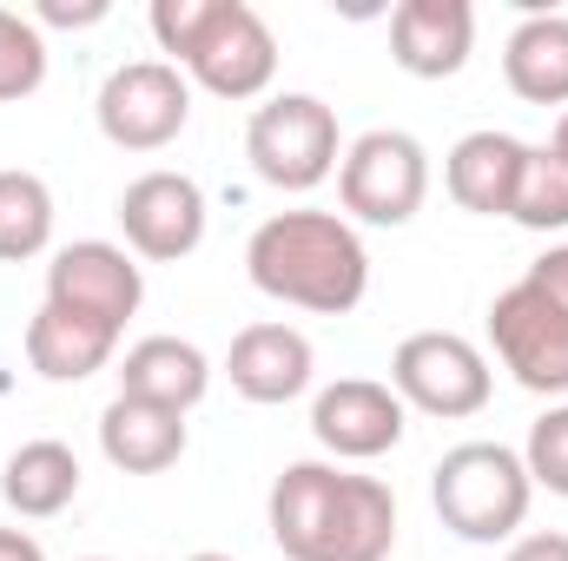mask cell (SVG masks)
I'll use <instances>...</instances> for the list:
<instances>
[{
  "label": "cell",
  "mask_w": 568,
  "mask_h": 561,
  "mask_svg": "<svg viewBox=\"0 0 568 561\" xmlns=\"http://www.w3.org/2000/svg\"><path fill=\"white\" fill-rule=\"evenodd\" d=\"M429 198V152L417 133L371 126L337 159V205L351 225H410Z\"/></svg>",
  "instance_id": "cell-5"
},
{
  "label": "cell",
  "mask_w": 568,
  "mask_h": 561,
  "mask_svg": "<svg viewBox=\"0 0 568 561\" xmlns=\"http://www.w3.org/2000/svg\"><path fill=\"white\" fill-rule=\"evenodd\" d=\"M529 278L542 284V290H549L556 304H568V245H549V252H542V258L529 265Z\"/></svg>",
  "instance_id": "cell-27"
},
{
  "label": "cell",
  "mask_w": 568,
  "mask_h": 561,
  "mask_svg": "<svg viewBox=\"0 0 568 561\" xmlns=\"http://www.w3.org/2000/svg\"><path fill=\"white\" fill-rule=\"evenodd\" d=\"M265 522L284 561H390L397 549L390 482L351 476L337 462H291L272 482Z\"/></svg>",
  "instance_id": "cell-1"
},
{
  "label": "cell",
  "mask_w": 568,
  "mask_h": 561,
  "mask_svg": "<svg viewBox=\"0 0 568 561\" xmlns=\"http://www.w3.org/2000/svg\"><path fill=\"white\" fill-rule=\"evenodd\" d=\"M185 561H232V555H212V549H205V555H185Z\"/></svg>",
  "instance_id": "cell-30"
},
{
  "label": "cell",
  "mask_w": 568,
  "mask_h": 561,
  "mask_svg": "<svg viewBox=\"0 0 568 561\" xmlns=\"http://www.w3.org/2000/svg\"><path fill=\"white\" fill-rule=\"evenodd\" d=\"M476 47V7L469 0H404L390 13V60L410 80H456Z\"/></svg>",
  "instance_id": "cell-14"
},
{
  "label": "cell",
  "mask_w": 568,
  "mask_h": 561,
  "mask_svg": "<svg viewBox=\"0 0 568 561\" xmlns=\"http://www.w3.org/2000/svg\"><path fill=\"white\" fill-rule=\"evenodd\" d=\"M225 377L245 404H291L317 377V350L297 324H245L225 350Z\"/></svg>",
  "instance_id": "cell-13"
},
{
  "label": "cell",
  "mask_w": 568,
  "mask_h": 561,
  "mask_svg": "<svg viewBox=\"0 0 568 561\" xmlns=\"http://www.w3.org/2000/svg\"><path fill=\"white\" fill-rule=\"evenodd\" d=\"M120 232H126V252L145 258V265L192 258L205 245V192H199V178L165 172V165L140 172L120 192Z\"/></svg>",
  "instance_id": "cell-11"
},
{
  "label": "cell",
  "mask_w": 568,
  "mask_h": 561,
  "mask_svg": "<svg viewBox=\"0 0 568 561\" xmlns=\"http://www.w3.org/2000/svg\"><path fill=\"white\" fill-rule=\"evenodd\" d=\"M503 80L529 106H568V13H529L509 33Z\"/></svg>",
  "instance_id": "cell-20"
},
{
  "label": "cell",
  "mask_w": 568,
  "mask_h": 561,
  "mask_svg": "<svg viewBox=\"0 0 568 561\" xmlns=\"http://www.w3.org/2000/svg\"><path fill=\"white\" fill-rule=\"evenodd\" d=\"M523 159H529V145L516 140V133L483 126V133H463V140L449 145L443 185H449V198H456L463 212H476V218H509Z\"/></svg>",
  "instance_id": "cell-15"
},
{
  "label": "cell",
  "mask_w": 568,
  "mask_h": 561,
  "mask_svg": "<svg viewBox=\"0 0 568 561\" xmlns=\"http://www.w3.org/2000/svg\"><path fill=\"white\" fill-rule=\"evenodd\" d=\"M53 245V192L40 172H0V265H27Z\"/></svg>",
  "instance_id": "cell-21"
},
{
  "label": "cell",
  "mask_w": 568,
  "mask_h": 561,
  "mask_svg": "<svg viewBox=\"0 0 568 561\" xmlns=\"http://www.w3.org/2000/svg\"><path fill=\"white\" fill-rule=\"evenodd\" d=\"M0 561H47V549L27 529H0Z\"/></svg>",
  "instance_id": "cell-28"
},
{
  "label": "cell",
  "mask_w": 568,
  "mask_h": 561,
  "mask_svg": "<svg viewBox=\"0 0 568 561\" xmlns=\"http://www.w3.org/2000/svg\"><path fill=\"white\" fill-rule=\"evenodd\" d=\"M429 502H436V522L456 542L489 549V542H509L529 522L536 482L523 469V449H509V442H456L429 469Z\"/></svg>",
  "instance_id": "cell-4"
},
{
  "label": "cell",
  "mask_w": 568,
  "mask_h": 561,
  "mask_svg": "<svg viewBox=\"0 0 568 561\" xmlns=\"http://www.w3.org/2000/svg\"><path fill=\"white\" fill-rule=\"evenodd\" d=\"M113 350H120V330H106L93 317H73L60 304H40L27 317V364L47 384H87L93 370L113 364Z\"/></svg>",
  "instance_id": "cell-16"
},
{
  "label": "cell",
  "mask_w": 568,
  "mask_h": 561,
  "mask_svg": "<svg viewBox=\"0 0 568 561\" xmlns=\"http://www.w3.org/2000/svg\"><path fill=\"white\" fill-rule=\"evenodd\" d=\"M212 390V364L199 344L185 337H140L120 364V397H145V404H165V410H199Z\"/></svg>",
  "instance_id": "cell-18"
},
{
  "label": "cell",
  "mask_w": 568,
  "mask_h": 561,
  "mask_svg": "<svg viewBox=\"0 0 568 561\" xmlns=\"http://www.w3.org/2000/svg\"><path fill=\"white\" fill-rule=\"evenodd\" d=\"M87 561H113V555H87Z\"/></svg>",
  "instance_id": "cell-31"
},
{
  "label": "cell",
  "mask_w": 568,
  "mask_h": 561,
  "mask_svg": "<svg viewBox=\"0 0 568 561\" xmlns=\"http://www.w3.org/2000/svg\"><path fill=\"white\" fill-rule=\"evenodd\" d=\"M410 429V410L390 384L377 377H337L311 397V436L337 456V462H371L390 456Z\"/></svg>",
  "instance_id": "cell-12"
},
{
  "label": "cell",
  "mask_w": 568,
  "mask_h": 561,
  "mask_svg": "<svg viewBox=\"0 0 568 561\" xmlns=\"http://www.w3.org/2000/svg\"><path fill=\"white\" fill-rule=\"evenodd\" d=\"M245 159L278 192H317L344 159L337 113L317 93H272L245 126Z\"/></svg>",
  "instance_id": "cell-6"
},
{
  "label": "cell",
  "mask_w": 568,
  "mask_h": 561,
  "mask_svg": "<svg viewBox=\"0 0 568 561\" xmlns=\"http://www.w3.org/2000/svg\"><path fill=\"white\" fill-rule=\"evenodd\" d=\"M145 20L159 53L219 100H258L278 80V33L252 0H152Z\"/></svg>",
  "instance_id": "cell-3"
},
{
  "label": "cell",
  "mask_w": 568,
  "mask_h": 561,
  "mask_svg": "<svg viewBox=\"0 0 568 561\" xmlns=\"http://www.w3.org/2000/svg\"><path fill=\"white\" fill-rule=\"evenodd\" d=\"M93 120H100L106 145H120V152H165L192 126V80L172 60H126L106 73Z\"/></svg>",
  "instance_id": "cell-9"
},
{
  "label": "cell",
  "mask_w": 568,
  "mask_h": 561,
  "mask_svg": "<svg viewBox=\"0 0 568 561\" xmlns=\"http://www.w3.org/2000/svg\"><path fill=\"white\" fill-rule=\"evenodd\" d=\"M40 86H47V33L27 13L0 7V106L33 100Z\"/></svg>",
  "instance_id": "cell-23"
},
{
  "label": "cell",
  "mask_w": 568,
  "mask_h": 561,
  "mask_svg": "<svg viewBox=\"0 0 568 561\" xmlns=\"http://www.w3.org/2000/svg\"><path fill=\"white\" fill-rule=\"evenodd\" d=\"M40 20H47V27H100V20H106V0H73V7H67V0H40L33 27H40Z\"/></svg>",
  "instance_id": "cell-25"
},
{
  "label": "cell",
  "mask_w": 568,
  "mask_h": 561,
  "mask_svg": "<svg viewBox=\"0 0 568 561\" xmlns=\"http://www.w3.org/2000/svg\"><path fill=\"white\" fill-rule=\"evenodd\" d=\"M47 304H60L73 317H93V324L126 337L133 310L145 304V272L140 258L126 245H113V238H73L47 265Z\"/></svg>",
  "instance_id": "cell-10"
},
{
  "label": "cell",
  "mask_w": 568,
  "mask_h": 561,
  "mask_svg": "<svg viewBox=\"0 0 568 561\" xmlns=\"http://www.w3.org/2000/svg\"><path fill=\"white\" fill-rule=\"evenodd\" d=\"M245 278L311 317H351L371 290V252L344 212H272L245 238Z\"/></svg>",
  "instance_id": "cell-2"
},
{
  "label": "cell",
  "mask_w": 568,
  "mask_h": 561,
  "mask_svg": "<svg viewBox=\"0 0 568 561\" xmlns=\"http://www.w3.org/2000/svg\"><path fill=\"white\" fill-rule=\"evenodd\" d=\"M100 449L126 476H165L185 456V417L145 397H113L100 410Z\"/></svg>",
  "instance_id": "cell-17"
},
{
  "label": "cell",
  "mask_w": 568,
  "mask_h": 561,
  "mask_svg": "<svg viewBox=\"0 0 568 561\" xmlns=\"http://www.w3.org/2000/svg\"><path fill=\"white\" fill-rule=\"evenodd\" d=\"M0 496H7L13 516L47 522V516H60V509L80 496V456H73L60 436H33V442H20V449L0 462Z\"/></svg>",
  "instance_id": "cell-19"
},
{
  "label": "cell",
  "mask_w": 568,
  "mask_h": 561,
  "mask_svg": "<svg viewBox=\"0 0 568 561\" xmlns=\"http://www.w3.org/2000/svg\"><path fill=\"white\" fill-rule=\"evenodd\" d=\"M390 390L404 397V410L463 422L489 404L496 377H489V357L469 337H456V330H410L390 350Z\"/></svg>",
  "instance_id": "cell-7"
},
{
  "label": "cell",
  "mask_w": 568,
  "mask_h": 561,
  "mask_svg": "<svg viewBox=\"0 0 568 561\" xmlns=\"http://www.w3.org/2000/svg\"><path fill=\"white\" fill-rule=\"evenodd\" d=\"M509 218L523 232H568V159L556 145H529Z\"/></svg>",
  "instance_id": "cell-22"
},
{
  "label": "cell",
  "mask_w": 568,
  "mask_h": 561,
  "mask_svg": "<svg viewBox=\"0 0 568 561\" xmlns=\"http://www.w3.org/2000/svg\"><path fill=\"white\" fill-rule=\"evenodd\" d=\"M503 561H568V536H562V529H536V536H516Z\"/></svg>",
  "instance_id": "cell-26"
},
{
  "label": "cell",
  "mask_w": 568,
  "mask_h": 561,
  "mask_svg": "<svg viewBox=\"0 0 568 561\" xmlns=\"http://www.w3.org/2000/svg\"><path fill=\"white\" fill-rule=\"evenodd\" d=\"M549 145H556V152H562V159H568V113H562V120H556V140H549Z\"/></svg>",
  "instance_id": "cell-29"
},
{
  "label": "cell",
  "mask_w": 568,
  "mask_h": 561,
  "mask_svg": "<svg viewBox=\"0 0 568 561\" xmlns=\"http://www.w3.org/2000/svg\"><path fill=\"white\" fill-rule=\"evenodd\" d=\"M489 350L503 357V370L523 390L568 397V304H556L529 272L509 290H496V304H489Z\"/></svg>",
  "instance_id": "cell-8"
},
{
  "label": "cell",
  "mask_w": 568,
  "mask_h": 561,
  "mask_svg": "<svg viewBox=\"0 0 568 561\" xmlns=\"http://www.w3.org/2000/svg\"><path fill=\"white\" fill-rule=\"evenodd\" d=\"M523 469L536 489L562 496L568 502V404H549L542 417L529 422V442H523Z\"/></svg>",
  "instance_id": "cell-24"
}]
</instances>
